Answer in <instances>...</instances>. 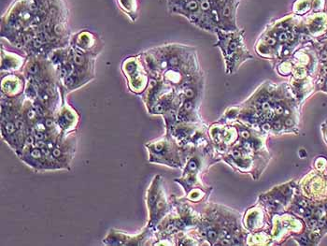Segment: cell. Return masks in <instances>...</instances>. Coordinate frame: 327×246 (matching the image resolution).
Segmentation results:
<instances>
[{
	"label": "cell",
	"instance_id": "1",
	"mask_svg": "<svg viewBox=\"0 0 327 246\" xmlns=\"http://www.w3.org/2000/svg\"><path fill=\"white\" fill-rule=\"evenodd\" d=\"M220 161L211 144L207 146L194 147L190 151L183 169V175L175 179V182L182 185L185 194L194 188H206L202 182V175L208 169Z\"/></svg>",
	"mask_w": 327,
	"mask_h": 246
},
{
	"label": "cell",
	"instance_id": "17",
	"mask_svg": "<svg viewBox=\"0 0 327 246\" xmlns=\"http://www.w3.org/2000/svg\"><path fill=\"white\" fill-rule=\"evenodd\" d=\"M223 14L225 16H229V14H230V8L229 7H225V9H224V11H223Z\"/></svg>",
	"mask_w": 327,
	"mask_h": 246
},
{
	"label": "cell",
	"instance_id": "12",
	"mask_svg": "<svg viewBox=\"0 0 327 246\" xmlns=\"http://www.w3.org/2000/svg\"><path fill=\"white\" fill-rule=\"evenodd\" d=\"M186 9H188V10H191V11H195V10L198 9V3H197V1H195V0L188 1L187 4H186Z\"/></svg>",
	"mask_w": 327,
	"mask_h": 246
},
{
	"label": "cell",
	"instance_id": "3",
	"mask_svg": "<svg viewBox=\"0 0 327 246\" xmlns=\"http://www.w3.org/2000/svg\"><path fill=\"white\" fill-rule=\"evenodd\" d=\"M146 204L149 212L147 226L154 229L174 209L171 197H168L164 187L161 175L154 176L146 194Z\"/></svg>",
	"mask_w": 327,
	"mask_h": 246
},
{
	"label": "cell",
	"instance_id": "7",
	"mask_svg": "<svg viewBox=\"0 0 327 246\" xmlns=\"http://www.w3.org/2000/svg\"><path fill=\"white\" fill-rule=\"evenodd\" d=\"M54 117L63 135H69L77 131L81 115L67 101L64 102L57 113L54 114Z\"/></svg>",
	"mask_w": 327,
	"mask_h": 246
},
{
	"label": "cell",
	"instance_id": "10",
	"mask_svg": "<svg viewBox=\"0 0 327 246\" xmlns=\"http://www.w3.org/2000/svg\"><path fill=\"white\" fill-rule=\"evenodd\" d=\"M96 40L94 38V36L91 34L90 32H82V33H79L77 34L73 41H72V47L80 50V51H84L88 54L93 55L94 54L92 53V51H93L96 48Z\"/></svg>",
	"mask_w": 327,
	"mask_h": 246
},
{
	"label": "cell",
	"instance_id": "9",
	"mask_svg": "<svg viewBox=\"0 0 327 246\" xmlns=\"http://www.w3.org/2000/svg\"><path fill=\"white\" fill-rule=\"evenodd\" d=\"M25 84L23 78L20 75H8L2 78V96L6 98H17L24 92Z\"/></svg>",
	"mask_w": 327,
	"mask_h": 246
},
{
	"label": "cell",
	"instance_id": "15",
	"mask_svg": "<svg viewBox=\"0 0 327 246\" xmlns=\"http://www.w3.org/2000/svg\"><path fill=\"white\" fill-rule=\"evenodd\" d=\"M266 43L269 46H273V45L276 44L277 41L273 38H267V39H266Z\"/></svg>",
	"mask_w": 327,
	"mask_h": 246
},
{
	"label": "cell",
	"instance_id": "11",
	"mask_svg": "<svg viewBox=\"0 0 327 246\" xmlns=\"http://www.w3.org/2000/svg\"><path fill=\"white\" fill-rule=\"evenodd\" d=\"M2 65L1 69L3 71H16L22 68L23 64L24 63V59L19 55L13 54L11 52H8L2 50Z\"/></svg>",
	"mask_w": 327,
	"mask_h": 246
},
{
	"label": "cell",
	"instance_id": "6",
	"mask_svg": "<svg viewBox=\"0 0 327 246\" xmlns=\"http://www.w3.org/2000/svg\"><path fill=\"white\" fill-rule=\"evenodd\" d=\"M122 71L127 78L128 87L131 92L135 94H143L147 83L148 77L144 72L143 67L139 60V56L129 57L123 60Z\"/></svg>",
	"mask_w": 327,
	"mask_h": 246
},
{
	"label": "cell",
	"instance_id": "14",
	"mask_svg": "<svg viewBox=\"0 0 327 246\" xmlns=\"http://www.w3.org/2000/svg\"><path fill=\"white\" fill-rule=\"evenodd\" d=\"M201 9H202V10H209L210 9V2L209 1H207V0H204V1H202L201 2Z\"/></svg>",
	"mask_w": 327,
	"mask_h": 246
},
{
	"label": "cell",
	"instance_id": "19",
	"mask_svg": "<svg viewBox=\"0 0 327 246\" xmlns=\"http://www.w3.org/2000/svg\"></svg>",
	"mask_w": 327,
	"mask_h": 246
},
{
	"label": "cell",
	"instance_id": "2",
	"mask_svg": "<svg viewBox=\"0 0 327 246\" xmlns=\"http://www.w3.org/2000/svg\"><path fill=\"white\" fill-rule=\"evenodd\" d=\"M149 153V162L164 165L173 169H184L187 157L192 149L182 147L169 132L145 144Z\"/></svg>",
	"mask_w": 327,
	"mask_h": 246
},
{
	"label": "cell",
	"instance_id": "20",
	"mask_svg": "<svg viewBox=\"0 0 327 246\" xmlns=\"http://www.w3.org/2000/svg\"></svg>",
	"mask_w": 327,
	"mask_h": 246
},
{
	"label": "cell",
	"instance_id": "4",
	"mask_svg": "<svg viewBox=\"0 0 327 246\" xmlns=\"http://www.w3.org/2000/svg\"><path fill=\"white\" fill-rule=\"evenodd\" d=\"M154 229L146 226L142 232L138 235H129L125 232L113 228L103 239L102 243L106 246H154Z\"/></svg>",
	"mask_w": 327,
	"mask_h": 246
},
{
	"label": "cell",
	"instance_id": "5",
	"mask_svg": "<svg viewBox=\"0 0 327 246\" xmlns=\"http://www.w3.org/2000/svg\"><path fill=\"white\" fill-rule=\"evenodd\" d=\"M77 147V136L76 132L69 135L61 134L51 149V156L54 161L59 166L60 170L71 169V164L74 159V154Z\"/></svg>",
	"mask_w": 327,
	"mask_h": 246
},
{
	"label": "cell",
	"instance_id": "18",
	"mask_svg": "<svg viewBox=\"0 0 327 246\" xmlns=\"http://www.w3.org/2000/svg\"><path fill=\"white\" fill-rule=\"evenodd\" d=\"M324 72H325V73H326V74H327V67H326V68L324 69Z\"/></svg>",
	"mask_w": 327,
	"mask_h": 246
},
{
	"label": "cell",
	"instance_id": "16",
	"mask_svg": "<svg viewBox=\"0 0 327 246\" xmlns=\"http://www.w3.org/2000/svg\"><path fill=\"white\" fill-rule=\"evenodd\" d=\"M320 58L322 61H327V51L325 50V51H322L321 54H320Z\"/></svg>",
	"mask_w": 327,
	"mask_h": 246
},
{
	"label": "cell",
	"instance_id": "13",
	"mask_svg": "<svg viewBox=\"0 0 327 246\" xmlns=\"http://www.w3.org/2000/svg\"><path fill=\"white\" fill-rule=\"evenodd\" d=\"M278 39H279V41H280V42H285V41L289 40V36H288V34H287L286 32H281V33L279 35Z\"/></svg>",
	"mask_w": 327,
	"mask_h": 246
},
{
	"label": "cell",
	"instance_id": "8",
	"mask_svg": "<svg viewBox=\"0 0 327 246\" xmlns=\"http://www.w3.org/2000/svg\"><path fill=\"white\" fill-rule=\"evenodd\" d=\"M266 216H269V215L267 214L266 209L260 202H258L256 206L246 211L245 215L242 218V225L249 232L260 231L266 226H269V218H266Z\"/></svg>",
	"mask_w": 327,
	"mask_h": 246
}]
</instances>
